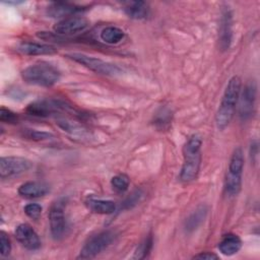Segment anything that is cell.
I'll return each mask as SVG.
<instances>
[{
    "label": "cell",
    "mask_w": 260,
    "mask_h": 260,
    "mask_svg": "<svg viewBox=\"0 0 260 260\" xmlns=\"http://www.w3.org/2000/svg\"><path fill=\"white\" fill-rule=\"evenodd\" d=\"M241 89L242 80L237 75L233 76L228 81L219 107L215 114V124L219 130L225 129L232 122L238 106Z\"/></svg>",
    "instance_id": "6da1fadb"
},
{
    "label": "cell",
    "mask_w": 260,
    "mask_h": 260,
    "mask_svg": "<svg viewBox=\"0 0 260 260\" xmlns=\"http://www.w3.org/2000/svg\"><path fill=\"white\" fill-rule=\"evenodd\" d=\"M201 145L202 139L199 135H192L184 145V162L180 172V180L185 183L194 181L200 170L201 165Z\"/></svg>",
    "instance_id": "7a4b0ae2"
},
{
    "label": "cell",
    "mask_w": 260,
    "mask_h": 260,
    "mask_svg": "<svg viewBox=\"0 0 260 260\" xmlns=\"http://www.w3.org/2000/svg\"><path fill=\"white\" fill-rule=\"evenodd\" d=\"M22 79L31 85L51 87L60 79V71L48 62L31 64L21 71Z\"/></svg>",
    "instance_id": "3957f363"
},
{
    "label": "cell",
    "mask_w": 260,
    "mask_h": 260,
    "mask_svg": "<svg viewBox=\"0 0 260 260\" xmlns=\"http://www.w3.org/2000/svg\"><path fill=\"white\" fill-rule=\"evenodd\" d=\"M244 170V154L241 147L234 149L230 158L224 180V189L229 196H237L242 187V174Z\"/></svg>",
    "instance_id": "277c9868"
},
{
    "label": "cell",
    "mask_w": 260,
    "mask_h": 260,
    "mask_svg": "<svg viewBox=\"0 0 260 260\" xmlns=\"http://www.w3.org/2000/svg\"><path fill=\"white\" fill-rule=\"evenodd\" d=\"M66 57L82 65L83 67L89 69L90 71H93L94 73H98L101 75L117 76L123 72L122 68L117 64L105 61L103 59H100L93 56H88L86 54L70 53V54H67Z\"/></svg>",
    "instance_id": "5b68a950"
},
{
    "label": "cell",
    "mask_w": 260,
    "mask_h": 260,
    "mask_svg": "<svg viewBox=\"0 0 260 260\" xmlns=\"http://www.w3.org/2000/svg\"><path fill=\"white\" fill-rule=\"evenodd\" d=\"M117 238V233L114 230L103 231L90 237L81 248L78 259H90L106 250Z\"/></svg>",
    "instance_id": "8992f818"
},
{
    "label": "cell",
    "mask_w": 260,
    "mask_h": 260,
    "mask_svg": "<svg viewBox=\"0 0 260 260\" xmlns=\"http://www.w3.org/2000/svg\"><path fill=\"white\" fill-rule=\"evenodd\" d=\"M74 111L72 106L68 105L61 100H39L29 104L26 108V112L36 117H49L61 112H71Z\"/></svg>",
    "instance_id": "52a82bcc"
},
{
    "label": "cell",
    "mask_w": 260,
    "mask_h": 260,
    "mask_svg": "<svg viewBox=\"0 0 260 260\" xmlns=\"http://www.w3.org/2000/svg\"><path fill=\"white\" fill-rule=\"evenodd\" d=\"M50 232L54 240H60L67 233V220L64 212V202L58 200L53 203L49 211Z\"/></svg>",
    "instance_id": "ba28073f"
},
{
    "label": "cell",
    "mask_w": 260,
    "mask_h": 260,
    "mask_svg": "<svg viewBox=\"0 0 260 260\" xmlns=\"http://www.w3.org/2000/svg\"><path fill=\"white\" fill-rule=\"evenodd\" d=\"M257 96V86L254 81L248 82L243 89H241L238 105L239 117L242 121L249 120L255 110V103Z\"/></svg>",
    "instance_id": "9c48e42d"
},
{
    "label": "cell",
    "mask_w": 260,
    "mask_h": 260,
    "mask_svg": "<svg viewBox=\"0 0 260 260\" xmlns=\"http://www.w3.org/2000/svg\"><path fill=\"white\" fill-rule=\"evenodd\" d=\"M32 162L21 156H3L0 158V177L1 179L11 178L28 171Z\"/></svg>",
    "instance_id": "30bf717a"
},
{
    "label": "cell",
    "mask_w": 260,
    "mask_h": 260,
    "mask_svg": "<svg viewBox=\"0 0 260 260\" xmlns=\"http://www.w3.org/2000/svg\"><path fill=\"white\" fill-rule=\"evenodd\" d=\"M88 25H89V22L86 18L82 16L74 15V16L59 20L53 26V29L56 35L69 36V35H75L85 30L88 27Z\"/></svg>",
    "instance_id": "8fae6325"
},
{
    "label": "cell",
    "mask_w": 260,
    "mask_h": 260,
    "mask_svg": "<svg viewBox=\"0 0 260 260\" xmlns=\"http://www.w3.org/2000/svg\"><path fill=\"white\" fill-rule=\"evenodd\" d=\"M17 242L29 251H36L41 248V240L36 231L27 223H20L14 232Z\"/></svg>",
    "instance_id": "7c38bea8"
},
{
    "label": "cell",
    "mask_w": 260,
    "mask_h": 260,
    "mask_svg": "<svg viewBox=\"0 0 260 260\" xmlns=\"http://www.w3.org/2000/svg\"><path fill=\"white\" fill-rule=\"evenodd\" d=\"M233 39V14L229 7H224L221 13L219 30H218V44L222 51H226Z\"/></svg>",
    "instance_id": "4fadbf2b"
},
{
    "label": "cell",
    "mask_w": 260,
    "mask_h": 260,
    "mask_svg": "<svg viewBox=\"0 0 260 260\" xmlns=\"http://www.w3.org/2000/svg\"><path fill=\"white\" fill-rule=\"evenodd\" d=\"M83 11V8L67 2H53L47 8V14L54 18H67Z\"/></svg>",
    "instance_id": "5bb4252c"
},
{
    "label": "cell",
    "mask_w": 260,
    "mask_h": 260,
    "mask_svg": "<svg viewBox=\"0 0 260 260\" xmlns=\"http://www.w3.org/2000/svg\"><path fill=\"white\" fill-rule=\"evenodd\" d=\"M16 51L22 55L38 56V55H53L57 49L49 44H42L37 42H22L16 47Z\"/></svg>",
    "instance_id": "9a60e30c"
},
{
    "label": "cell",
    "mask_w": 260,
    "mask_h": 260,
    "mask_svg": "<svg viewBox=\"0 0 260 260\" xmlns=\"http://www.w3.org/2000/svg\"><path fill=\"white\" fill-rule=\"evenodd\" d=\"M50 191V186L44 182L29 181L18 187V194L24 198L32 199L45 196Z\"/></svg>",
    "instance_id": "2e32d148"
},
{
    "label": "cell",
    "mask_w": 260,
    "mask_h": 260,
    "mask_svg": "<svg viewBox=\"0 0 260 260\" xmlns=\"http://www.w3.org/2000/svg\"><path fill=\"white\" fill-rule=\"evenodd\" d=\"M242 247L241 239L235 234H226L218 243V250L225 256H233L237 254Z\"/></svg>",
    "instance_id": "e0dca14e"
},
{
    "label": "cell",
    "mask_w": 260,
    "mask_h": 260,
    "mask_svg": "<svg viewBox=\"0 0 260 260\" xmlns=\"http://www.w3.org/2000/svg\"><path fill=\"white\" fill-rule=\"evenodd\" d=\"M124 11L128 17L140 20L148 16L149 6L144 1H130L125 4Z\"/></svg>",
    "instance_id": "ac0fdd59"
},
{
    "label": "cell",
    "mask_w": 260,
    "mask_h": 260,
    "mask_svg": "<svg viewBox=\"0 0 260 260\" xmlns=\"http://www.w3.org/2000/svg\"><path fill=\"white\" fill-rule=\"evenodd\" d=\"M207 206L204 204L199 205L185 220V230L188 233L195 231L205 219L207 215Z\"/></svg>",
    "instance_id": "d6986e66"
},
{
    "label": "cell",
    "mask_w": 260,
    "mask_h": 260,
    "mask_svg": "<svg viewBox=\"0 0 260 260\" xmlns=\"http://www.w3.org/2000/svg\"><path fill=\"white\" fill-rule=\"evenodd\" d=\"M87 206L92 212L99 214H112L117 209V205L114 201L105 199H89Z\"/></svg>",
    "instance_id": "ffe728a7"
},
{
    "label": "cell",
    "mask_w": 260,
    "mask_h": 260,
    "mask_svg": "<svg viewBox=\"0 0 260 260\" xmlns=\"http://www.w3.org/2000/svg\"><path fill=\"white\" fill-rule=\"evenodd\" d=\"M100 37H101V40L106 44L116 45V44H119L125 38V32L122 28L118 26L110 25L102 29Z\"/></svg>",
    "instance_id": "44dd1931"
},
{
    "label": "cell",
    "mask_w": 260,
    "mask_h": 260,
    "mask_svg": "<svg viewBox=\"0 0 260 260\" xmlns=\"http://www.w3.org/2000/svg\"><path fill=\"white\" fill-rule=\"evenodd\" d=\"M172 118L173 114L170 108L161 107L153 117V125L159 130L168 129L172 123Z\"/></svg>",
    "instance_id": "7402d4cb"
},
{
    "label": "cell",
    "mask_w": 260,
    "mask_h": 260,
    "mask_svg": "<svg viewBox=\"0 0 260 260\" xmlns=\"http://www.w3.org/2000/svg\"><path fill=\"white\" fill-rule=\"evenodd\" d=\"M152 244H153V239L151 235H148L136 248L132 259H144L145 257H147V255L149 254V252L151 251L152 248Z\"/></svg>",
    "instance_id": "603a6c76"
},
{
    "label": "cell",
    "mask_w": 260,
    "mask_h": 260,
    "mask_svg": "<svg viewBox=\"0 0 260 260\" xmlns=\"http://www.w3.org/2000/svg\"><path fill=\"white\" fill-rule=\"evenodd\" d=\"M130 184V179L125 174H118L111 179V185L113 189L119 193L125 192Z\"/></svg>",
    "instance_id": "cb8c5ba5"
},
{
    "label": "cell",
    "mask_w": 260,
    "mask_h": 260,
    "mask_svg": "<svg viewBox=\"0 0 260 260\" xmlns=\"http://www.w3.org/2000/svg\"><path fill=\"white\" fill-rule=\"evenodd\" d=\"M23 135L30 139V140H35V141H44V140H48L54 137V135L50 132L47 131H40V130H34V129H25L23 132Z\"/></svg>",
    "instance_id": "d4e9b609"
},
{
    "label": "cell",
    "mask_w": 260,
    "mask_h": 260,
    "mask_svg": "<svg viewBox=\"0 0 260 260\" xmlns=\"http://www.w3.org/2000/svg\"><path fill=\"white\" fill-rule=\"evenodd\" d=\"M42 210H43V207L38 203H28L23 208L24 213L32 219H38L41 216Z\"/></svg>",
    "instance_id": "484cf974"
},
{
    "label": "cell",
    "mask_w": 260,
    "mask_h": 260,
    "mask_svg": "<svg viewBox=\"0 0 260 260\" xmlns=\"http://www.w3.org/2000/svg\"><path fill=\"white\" fill-rule=\"evenodd\" d=\"M18 120L17 115L12 112L9 109H6L5 107H1L0 109V121L2 123H9V124H14Z\"/></svg>",
    "instance_id": "4316f807"
},
{
    "label": "cell",
    "mask_w": 260,
    "mask_h": 260,
    "mask_svg": "<svg viewBox=\"0 0 260 260\" xmlns=\"http://www.w3.org/2000/svg\"><path fill=\"white\" fill-rule=\"evenodd\" d=\"M11 252V243L8 236L2 231L0 233V254L2 256H8Z\"/></svg>",
    "instance_id": "83f0119b"
},
{
    "label": "cell",
    "mask_w": 260,
    "mask_h": 260,
    "mask_svg": "<svg viewBox=\"0 0 260 260\" xmlns=\"http://www.w3.org/2000/svg\"><path fill=\"white\" fill-rule=\"evenodd\" d=\"M142 195H143V193H142L140 190L134 191V192L123 202V206H124L125 208H131L133 205L137 204V203L140 201Z\"/></svg>",
    "instance_id": "f1b7e54d"
},
{
    "label": "cell",
    "mask_w": 260,
    "mask_h": 260,
    "mask_svg": "<svg viewBox=\"0 0 260 260\" xmlns=\"http://www.w3.org/2000/svg\"><path fill=\"white\" fill-rule=\"evenodd\" d=\"M194 259H201V260H215L218 259V256L216 254H214L213 252H200L199 254H196L195 256H193Z\"/></svg>",
    "instance_id": "f546056e"
}]
</instances>
